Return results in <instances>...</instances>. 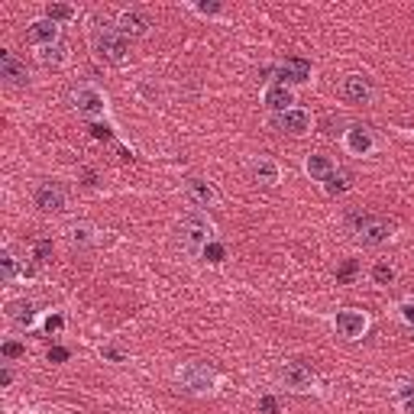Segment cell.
<instances>
[{
	"label": "cell",
	"mask_w": 414,
	"mask_h": 414,
	"mask_svg": "<svg viewBox=\"0 0 414 414\" xmlns=\"http://www.w3.org/2000/svg\"><path fill=\"white\" fill-rule=\"evenodd\" d=\"M275 123H279V130L292 133V136H301V133H308V126H310V113L301 110V107H292V110L279 113V120Z\"/></svg>",
	"instance_id": "obj_13"
},
{
	"label": "cell",
	"mask_w": 414,
	"mask_h": 414,
	"mask_svg": "<svg viewBox=\"0 0 414 414\" xmlns=\"http://www.w3.org/2000/svg\"><path fill=\"white\" fill-rule=\"evenodd\" d=\"M49 256H52V243H49V240H39L36 243V259L42 263V259H49Z\"/></svg>",
	"instance_id": "obj_33"
},
{
	"label": "cell",
	"mask_w": 414,
	"mask_h": 414,
	"mask_svg": "<svg viewBox=\"0 0 414 414\" xmlns=\"http://www.w3.org/2000/svg\"><path fill=\"white\" fill-rule=\"evenodd\" d=\"M68 204V194L62 185L56 181H46V185H39L36 188V207L39 210H46V214H58V210H65Z\"/></svg>",
	"instance_id": "obj_6"
},
{
	"label": "cell",
	"mask_w": 414,
	"mask_h": 414,
	"mask_svg": "<svg viewBox=\"0 0 414 414\" xmlns=\"http://www.w3.org/2000/svg\"><path fill=\"white\" fill-rule=\"evenodd\" d=\"M194 10H198L201 17H214V13H220V3H198Z\"/></svg>",
	"instance_id": "obj_36"
},
{
	"label": "cell",
	"mask_w": 414,
	"mask_h": 414,
	"mask_svg": "<svg viewBox=\"0 0 414 414\" xmlns=\"http://www.w3.org/2000/svg\"><path fill=\"white\" fill-rule=\"evenodd\" d=\"M39 62L46 68H62L68 62V46L65 42H52V46L39 49Z\"/></svg>",
	"instance_id": "obj_19"
},
{
	"label": "cell",
	"mask_w": 414,
	"mask_h": 414,
	"mask_svg": "<svg viewBox=\"0 0 414 414\" xmlns=\"http://www.w3.org/2000/svg\"><path fill=\"white\" fill-rule=\"evenodd\" d=\"M75 17V7L72 3H49L46 7V19H52V23H65V19Z\"/></svg>",
	"instance_id": "obj_23"
},
{
	"label": "cell",
	"mask_w": 414,
	"mask_h": 414,
	"mask_svg": "<svg viewBox=\"0 0 414 414\" xmlns=\"http://www.w3.org/2000/svg\"><path fill=\"white\" fill-rule=\"evenodd\" d=\"M179 240L188 253H204V246L210 243V220L204 214H188L179 224Z\"/></svg>",
	"instance_id": "obj_2"
},
{
	"label": "cell",
	"mask_w": 414,
	"mask_h": 414,
	"mask_svg": "<svg viewBox=\"0 0 414 414\" xmlns=\"http://www.w3.org/2000/svg\"><path fill=\"white\" fill-rule=\"evenodd\" d=\"M343 142H347V149L353 152V156H369V152H372V136H369V130H363V126H349Z\"/></svg>",
	"instance_id": "obj_18"
},
{
	"label": "cell",
	"mask_w": 414,
	"mask_h": 414,
	"mask_svg": "<svg viewBox=\"0 0 414 414\" xmlns=\"http://www.w3.org/2000/svg\"><path fill=\"white\" fill-rule=\"evenodd\" d=\"M179 379L188 392H210L217 386V372L207 363H185L179 369Z\"/></svg>",
	"instance_id": "obj_3"
},
{
	"label": "cell",
	"mask_w": 414,
	"mask_h": 414,
	"mask_svg": "<svg viewBox=\"0 0 414 414\" xmlns=\"http://www.w3.org/2000/svg\"><path fill=\"white\" fill-rule=\"evenodd\" d=\"M356 272H359V263H356V259H347V263L337 269V282L340 285H349L353 279H356Z\"/></svg>",
	"instance_id": "obj_24"
},
{
	"label": "cell",
	"mask_w": 414,
	"mask_h": 414,
	"mask_svg": "<svg viewBox=\"0 0 414 414\" xmlns=\"http://www.w3.org/2000/svg\"><path fill=\"white\" fill-rule=\"evenodd\" d=\"M356 233L363 246H382L392 236V224L382 217H356Z\"/></svg>",
	"instance_id": "obj_4"
},
{
	"label": "cell",
	"mask_w": 414,
	"mask_h": 414,
	"mask_svg": "<svg viewBox=\"0 0 414 414\" xmlns=\"http://www.w3.org/2000/svg\"><path fill=\"white\" fill-rule=\"evenodd\" d=\"M201 256H204V259H207V263H224V259H226V246L224 243H207L204 246V253H201Z\"/></svg>",
	"instance_id": "obj_27"
},
{
	"label": "cell",
	"mask_w": 414,
	"mask_h": 414,
	"mask_svg": "<svg viewBox=\"0 0 414 414\" xmlns=\"http://www.w3.org/2000/svg\"><path fill=\"white\" fill-rule=\"evenodd\" d=\"M72 101H75V110L81 113V117H101L104 113V107H107V97L97 91V88H91V85H81L72 94Z\"/></svg>",
	"instance_id": "obj_5"
},
{
	"label": "cell",
	"mask_w": 414,
	"mask_h": 414,
	"mask_svg": "<svg viewBox=\"0 0 414 414\" xmlns=\"http://www.w3.org/2000/svg\"><path fill=\"white\" fill-rule=\"evenodd\" d=\"M23 353H26V347H23V343H17V340L3 343V356H7V359H19Z\"/></svg>",
	"instance_id": "obj_30"
},
{
	"label": "cell",
	"mask_w": 414,
	"mask_h": 414,
	"mask_svg": "<svg viewBox=\"0 0 414 414\" xmlns=\"http://www.w3.org/2000/svg\"><path fill=\"white\" fill-rule=\"evenodd\" d=\"M292 88L288 85H272V88H265V107L275 113H285V110H292Z\"/></svg>",
	"instance_id": "obj_15"
},
{
	"label": "cell",
	"mask_w": 414,
	"mask_h": 414,
	"mask_svg": "<svg viewBox=\"0 0 414 414\" xmlns=\"http://www.w3.org/2000/svg\"><path fill=\"white\" fill-rule=\"evenodd\" d=\"M401 317H405L408 324L414 327V301H405V304H401Z\"/></svg>",
	"instance_id": "obj_37"
},
{
	"label": "cell",
	"mask_w": 414,
	"mask_h": 414,
	"mask_svg": "<svg viewBox=\"0 0 414 414\" xmlns=\"http://www.w3.org/2000/svg\"><path fill=\"white\" fill-rule=\"evenodd\" d=\"M349 188H353V175H349V172H343V169H333L327 179H324V191H327V194H333V198H337V194H347Z\"/></svg>",
	"instance_id": "obj_20"
},
{
	"label": "cell",
	"mask_w": 414,
	"mask_h": 414,
	"mask_svg": "<svg viewBox=\"0 0 414 414\" xmlns=\"http://www.w3.org/2000/svg\"><path fill=\"white\" fill-rule=\"evenodd\" d=\"M188 194L198 201L201 207H214L217 201H220L217 188L210 185V181H204V179H188Z\"/></svg>",
	"instance_id": "obj_17"
},
{
	"label": "cell",
	"mask_w": 414,
	"mask_h": 414,
	"mask_svg": "<svg viewBox=\"0 0 414 414\" xmlns=\"http://www.w3.org/2000/svg\"><path fill=\"white\" fill-rule=\"evenodd\" d=\"M372 94H376V88H372V81H369L366 75H347L343 78V97H347L349 104H369Z\"/></svg>",
	"instance_id": "obj_11"
},
{
	"label": "cell",
	"mask_w": 414,
	"mask_h": 414,
	"mask_svg": "<svg viewBox=\"0 0 414 414\" xmlns=\"http://www.w3.org/2000/svg\"><path fill=\"white\" fill-rule=\"evenodd\" d=\"M0 269H3V279H13V275H17V259H13V253H10V249H3V253H0Z\"/></svg>",
	"instance_id": "obj_28"
},
{
	"label": "cell",
	"mask_w": 414,
	"mask_h": 414,
	"mask_svg": "<svg viewBox=\"0 0 414 414\" xmlns=\"http://www.w3.org/2000/svg\"><path fill=\"white\" fill-rule=\"evenodd\" d=\"M259 414H282L279 411V401L272 395H263L259 398Z\"/></svg>",
	"instance_id": "obj_31"
},
{
	"label": "cell",
	"mask_w": 414,
	"mask_h": 414,
	"mask_svg": "<svg viewBox=\"0 0 414 414\" xmlns=\"http://www.w3.org/2000/svg\"><path fill=\"white\" fill-rule=\"evenodd\" d=\"M369 327V317L363 314V310H340L337 314V333L347 340H356L363 337Z\"/></svg>",
	"instance_id": "obj_9"
},
{
	"label": "cell",
	"mask_w": 414,
	"mask_h": 414,
	"mask_svg": "<svg viewBox=\"0 0 414 414\" xmlns=\"http://www.w3.org/2000/svg\"><path fill=\"white\" fill-rule=\"evenodd\" d=\"M104 356H107V359H113V363H123V353H120V349H117V347H107V349H104Z\"/></svg>",
	"instance_id": "obj_38"
},
{
	"label": "cell",
	"mask_w": 414,
	"mask_h": 414,
	"mask_svg": "<svg viewBox=\"0 0 414 414\" xmlns=\"http://www.w3.org/2000/svg\"><path fill=\"white\" fill-rule=\"evenodd\" d=\"M26 42H36L39 49L58 42V23H52V19H33L26 29Z\"/></svg>",
	"instance_id": "obj_12"
},
{
	"label": "cell",
	"mask_w": 414,
	"mask_h": 414,
	"mask_svg": "<svg viewBox=\"0 0 414 414\" xmlns=\"http://www.w3.org/2000/svg\"><path fill=\"white\" fill-rule=\"evenodd\" d=\"M304 169H308V175L314 181H324L333 172V162L327 159V156H320V152H314V156H308V162H304Z\"/></svg>",
	"instance_id": "obj_21"
},
{
	"label": "cell",
	"mask_w": 414,
	"mask_h": 414,
	"mask_svg": "<svg viewBox=\"0 0 414 414\" xmlns=\"http://www.w3.org/2000/svg\"><path fill=\"white\" fill-rule=\"evenodd\" d=\"M372 279H376L379 285H388V282H395V269L386 263H379L376 269H372Z\"/></svg>",
	"instance_id": "obj_29"
},
{
	"label": "cell",
	"mask_w": 414,
	"mask_h": 414,
	"mask_svg": "<svg viewBox=\"0 0 414 414\" xmlns=\"http://www.w3.org/2000/svg\"><path fill=\"white\" fill-rule=\"evenodd\" d=\"M91 136H94V140H110L113 130H110V126H101V123H94V126H91Z\"/></svg>",
	"instance_id": "obj_34"
},
{
	"label": "cell",
	"mask_w": 414,
	"mask_h": 414,
	"mask_svg": "<svg viewBox=\"0 0 414 414\" xmlns=\"http://www.w3.org/2000/svg\"><path fill=\"white\" fill-rule=\"evenodd\" d=\"M72 243H75V246H91V243H94V230H91L88 224L75 226V230H72Z\"/></svg>",
	"instance_id": "obj_26"
},
{
	"label": "cell",
	"mask_w": 414,
	"mask_h": 414,
	"mask_svg": "<svg viewBox=\"0 0 414 414\" xmlns=\"http://www.w3.org/2000/svg\"><path fill=\"white\" fill-rule=\"evenodd\" d=\"M62 327H65V317H62V314H49V317H46V330H49V333H58Z\"/></svg>",
	"instance_id": "obj_32"
},
{
	"label": "cell",
	"mask_w": 414,
	"mask_h": 414,
	"mask_svg": "<svg viewBox=\"0 0 414 414\" xmlns=\"http://www.w3.org/2000/svg\"><path fill=\"white\" fill-rule=\"evenodd\" d=\"M282 382L292 388V392H310V388H314V372H310L304 363H285Z\"/></svg>",
	"instance_id": "obj_10"
},
{
	"label": "cell",
	"mask_w": 414,
	"mask_h": 414,
	"mask_svg": "<svg viewBox=\"0 0 414 414\" xmlns=\"http://www.w3.org/2000/svg\"><path fill=\"white\" fill-rule=\"evenodd\" d=\"M0 78L7 85H26V65L19 62L13 52H0Z\"/></svg>",
	"instance_id": "obj_14"
},
{
	"label": "cell",
	"mask_w": 414,
	"mask_h": 414,
	"mask_svg": "<svg viewBox=\"0 0 414 414\" xmlns=\"http://www.w3.org/2000/svg\"><path fill=\"white\" fill-rule=\"evenodd\" d=\"M91 49H94V56L101 58V62H107V65H120L123 58H126V52H130V42H126V36H120L113 26H107V23H97V29L91 33Z\"/></svg>",
	"instance_id": "obj_1"
},
{
	"label": "cell",
	"mask_w": 414,
	"mask_h": 414,
	"mask_svg": "<svg viewBox=\"0 0 414 414\" xmlns=\"http://www.w3.org/2000/svg\"><path fill=\"white\" fill-rule=\"evenodd\" d=\"M149 17L140 13V10H123L120 17H117V33L126 39H136V36H146L149 33Z\"/></svg>",
	"instance_id": "obj_8"
},
{
	"label": "cell",
	"mask_w": 414,
	"mask_h": 414,
	"mask_svg": "<svg viewBox=\"0 0 414 414\" xmlns=\"http://www.w3.org/2000/svg\"><path fill=\"white\" fill-rule=\"evenodd\" d=\"M253 179L259 185H279V165L272 159H259L253 165Z\"/></svg>",
	"instance_id": "obj_22"
},
{
	"label": "cell",
	"mask_w": 414,
	"mask_h": 414,
	"mask_svg": "<svg viewBox=\"0 0 414 414\" xmlns=\"http://www.w3.org/2000/svg\"><path fill=\"white\" fill-rule=\"evenodd\" d=\"M398 401H401V411L405 414H414V386L411 382L398 386Z\"/></svg>",
	"instance_id": "obj_25"
},
{
	"label": "cell",
	"mask_w": 414,
	"mask_h": 414,
	"mask_svg": "<svg viewBox=\"0 0 414 414\" xmlns=\"http://www.w3.org/2000/svg\"><path fill=\"white\" fill-rule=\"evenodd\" d=\"M7 317L19 327H33L36 324V304L26 301V298H19V301H10L7 304Z\"/></svg>",
	"instance_id": "obj_16"
},
{
	"label": "cell",
	"mask_w": 414,
	"mask_h": 414,
	"mask_svg": "<svg viewBox=\"0 0 414 414\" xmlns=\"http://www.w3.org/2000/svg\"><path fill=\"white\" fill-rule=\"evenodd\" d=\"M65 359H68L65 347H52V349H49V363H65Z\"/></svg>",
	"instance_id": "obj_35"
},
{
	"label": "cell",
	"mask_w": 414,
	"mask_h": 414,
	"mask_svg": "<svg viewBox=\"0 0 414 414\" xmlns=\"http://www.w3.org/2000/svg\"><path fill=\"white\" fill-rule=\"evenodd\" d=\"M308 78H310V62L301 56L285 58L279 65V85H304Z\"/></svg>",
	"instance_id": "obj_7"
}]
</instances>
